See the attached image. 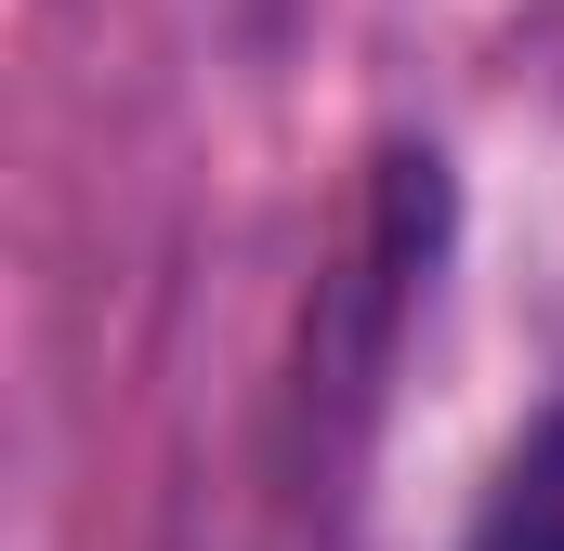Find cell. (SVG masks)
<instances>
[{
  "mask_svg": "<svg viewBox=\"0 0 564 551\" xmlns=\"http://www.w3.org/2000/svg\"><path fill=\"white\" fill-rule=\"evenodd\" d=\"M473 551H564V408L512 446V473L486 486V526H473Z\"/></svg>",
  "mask_w": 564,
  "mask_h": 551,
  "instance_id": "cell-1",
  "label": "cell"
}]
</instances>
